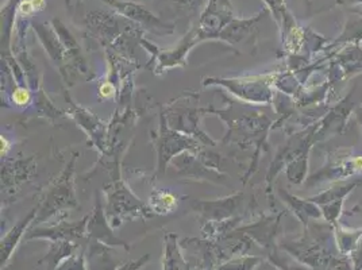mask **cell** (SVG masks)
<instances>
[{
	"mask_svg": "<svg viewBox=\"0 0 362 270\" xmlns=\"http://www.w3.org/2000/svg\"><path fill=\"white\" fill-rule=\"evenodd\" d=\"M277 74L265 76H253L242 78H204L203 84L221 86L228 88L231 93L247 103H271L273 102V86Z\"/></svg>",
	"mask_w": 362,
	"mask_h": 270,
	"instance_id": "obj_7",
	"label": "cell"
},
{
	"mask_svg": "<svg viewBox=\"0 0 362 270\" xmlns=\"http://www.w3.org/2000/svg\"><path fill=\"white\" fill-rule=\"evenodd\" d=\"M111 8H114L118 14L130 19L132 22H136L144 30L151 31L156 35H169L173 34L175 25L168 23L163 20L160 16H154L151 10H148L145 6L129 1V0H102Z\"/></svg>",
	"mask_w": 362,
	"mask_h": 270,
	"instance_id": "obj_10",
	"label": "cell"
},
{
	"mask_svg": "<svg viewBox=\"0 0 362 270\" xmlns=\"http://www.w3.org/2000/svg\"><path fill=\"white\" fill-rule=\"evenodd\" d=\"M21 0H8L6 6L1 10V16L4 20V29H3V44L10 41V34L13 31V25L16 22V7Z\"/></svg>",
	"mask_w": 362,
	"mask_h": 270,
	"instance_id": "obj_25",
	"label": "cell"
},
{
	"mask_svg": "<svg viewBox=\"0 0 362 270\" xmlns=\"http://www.w3.org/2000/svg\"><path fill=\"white\" fill-rule=\"evenodd\" d=\"M350 259L353 262L354 270H362V237L358 240L356 249L350 253Z\"/></svg>",
	"mask_w": 362,
	"mask_h": 270,
	"instance_id": "obj_28",
	"label": "cell"
},
{
	"mask_svg": "<svg viewBox=\"0 0 362 270\" xmlns=\"http://www.w3.org/2000/svg\"><path fill=\"white\" fill-rule=\"evenodd\" d=\"M118 88L115 86L114 81H111L110 78H106L100 86H99V98L103 100L108 99H114L118 95Z\"/></svg>",
	"mask_w": 362,
	"mask_h": 270,
	"instance_id": "obj_27",
	"label": "cell"
},
{
	"mask_svg": "<svg viewBox=\"0 0 362 270\" xmlns=\"http://www.w3.org/2000/svg\"><path fill=\"white\" fill-rule=\"evenodd\" d=\"M0 141H1V157H7V153L10 151V143H8V139L4 136V135H1V138H0Z\"/></svg>",
	"mask_w": 362,
	"mask_h": 270,
	"instance_id": "obj_30",
	"label": "cell"
},
{
	"mask_svg": "<svg viewBox=\"0 0 362 270\" xmlns=\"http://www.w3.org/2000/svg\"><path fill=\"white\" fill-rule=\"evenodd\" d=\"M197 93H184L175 102H170L163 108V114L170 129L180 131L182 134L197 138V141L204 146H215V141H212L200 127V118L204 114H212V107L202 108L192 105V100L197 99Z\"/></svg>",
	"mask_w": 362,
	"mask_h": 270,
	"instance_id": "obj_4",
	"label": "cell"
},
{
	"mask_svg": "<svg viewBox=\"0 0 362 270\" xmlns=\"http://www.w3.org/2000/svg\"><path fill=\"white\" fill-rule=\"evenodd\" d=\"M212 114L227 123L228 131L223 138V143H237L242 148L255 145L256 148L255 158L243 177V184H246L256 173L262 151H269L268 133L274 123L264 112L247 108L245 105H237L235 102H230L225 110H215L212 107Z\"/></svg>",
	"mask_w": 362,
	"mask_h": 270,
	"instance_id": "obj_1",
	"label": "cell"
},
{
	"mask_svg": "<svg viewBox=\"0 0 362 270\" xmlns=\"http://www.w3.org/2000/svg\"><path fill=\"white\" fill-rule=\"evenodd\" d=\"M81 1H84V0H65L66 6H71L72 3H75V4H77V3H81Z\"/></svg>",
	"mask_w": 362,
	"mask_h": 270,
	"instance_id": "obj_34",
	"label": "cell"
},
{
	"mask_svg": "<svg viewBox=\"0 0 362 270\" xmlns=\"http://www.w3.org/2000/svg\"><path fill=\"white\" fill-rule=\"evenodd\" d=\"M33 7H34V11L38 13V11H42L46 8V0H30Z\"/></svg>",
	"mask_w": 362,
	"mask_h": 270,
	"instance_id": "obj_31",
	"label": "cell"
},
{
	"mask_svg": "<svg viewBox=\"0 0 362 270\" xmlns=\"http://www.w3.org/2000/svg\"><path fill=\"white\" fill-rule=\"evenodd\" d=\"M154 134V133H153ZM156 151H157V176L164 175L166 166L175 157L184 151H197L202 145L197 138L182 134L169 127L164 114L160 115V130L158 134L153 135Z\"/></svg>",
	"mask_w": 362,
	"mask_h": 270,
	"instance_id": "obj_6",
	"label": "cell"
},
{
	"mask_svg": "<svg viewBox=\"0 0 362 270\" xmlns=\"http://www.w3.org/2000/svg\"><path fill=\"white\" fill-rule=\"evenodd\" d=\"M176 4H180L181 7L187 8H197L199 4H202L203 0H172Z\"/></svg>",
	"mask_w": 362,
	"mask_h": 270,
	"instance_id": "obj_29",
	"label": "cell"
},
{
	"mask_svg": "<svg viewBox=\"0 0 362 270\" xmlns=\"http://www.w3.org/2000/svg\"><path fill=\"white\" fill-rule=\"evenodd\" d=\"M357 119L360 122V124H361L362 127V108L357 110Z\"/></svg>",
	"mask_w": 362,
	"mask_h": 270,
	"instance_id": "obj_33",
	"label": "cell"
},
{
	"mask_svg": "<svg viewBox=\"0 0 362 270\" xmlns=\"http://www.w3.org/2000/svg\"><path fill=\"white\" fill-rule=\"evenodd\" d=\"M265 4V8L269 10L276 23L279 25L281 31V40L283 44L287 45L289 42L299 38L302 30L298 28L296 20L292 18V14L288 11L286 0H262Z\"/></svg>",
	"mask_w": 362,
	"mask_h": 270,
	"instance_id": "obj_19",
	"label": "cell"
},
{
	"mask_svg": "<svg viewBox=\"0 0 362 270\" xmlns=\"http://www.w3.org/2000/svg\"><path fill=\"white\" fill-rule=\"evenodd\" d=\"M77 154H74L65 165L60 176L47 188L38 203L37 221H42L60 211L74 210L78 207L75 194V172Z\"/></svg>",
	"mask_w": 362,
	"mask_h": 270,
	"instance_id": "obj_5",
	"label": "cell"
},
{
	"mask_svg": "<svg viewBox=\"0 0 362 270\" xmlns=\"http://www.w3.org/2000/svg\"><path fill=\"white\" fill-rule=\"evenodd\" d=\"M121 164L112 166V179L103 187L106 195V215L115 223L124 218H151L154 212L148 204L141 201L129 185L122 180Z\"/></svg>",
	"mask_w": 362,
	"mask_h": 270,
	"instance_id": "obj_3",
	"label": "cell"
},
{
	"mask_svg": "<svg viewBox=\"0 0 362 270\" xmlns=\"http://www.w3.org/2000/svg\"><path fill=\"white\" fill-rule=\"evenodd\" d=\"M35 155L28 158H4L1 163V196L11 199L21 191V187L35 176Z\"/></svg>",
	"mask_w": 362,
	"mask_h": 270,
	"instance_id": "obj_11",
	"label": "cell"
},
{
	"mask_svg": "<svg viewBox=\"0 0 362 270\" xmlns=\"http://www.w3.org/2000/svg\"><path fill=\"white\" fill-rule=\"evenodd\" d=\"M234 19V10L230 0H209V4L202 13L197 23L202 42L207 40H216L219 33Z\"/></svg>",
	"mask_w": 362,
	"mask_h": 270,
	"instance_id": "obj_12",
	"label": "cell"
},
{
	"mask_svg": "<svg viewBox=\"0 0 362 270\" xmlns=\"http://www.w3.org/2000/svg\"><path fill=\"white\" fill-rule=\"evenodd\" d=\"M202 40L199 37V30L197 28H192L188 31L182 38H181L179 45L170 50H160L156 45H153L149 41H146L145 38H142L139 41V44L144 46V49H146L151 54V62L157 60V65L154 66L153 72L156 75H163L168 69L176 68V66H185L187 65V56L189 53V50L200 44Z\"/></svg>",
	"mask_w": 362,
	"mask_h": 270,
	"instance_id": "obj_9",
	"label": "cell"
},
{
	"mask_svg": "<svg viewBox=\"0 0 362 270\" xmlns=\"http://www.w3.org/2000/svg\"><path fill=\"white\" fill-rule=\"evenodd\" d=\"M181 197L176 194H173L169 189H157L154 188L149 196V203L148 206L154 213L158 215H168L172 213L173 211L177 210L180 204Z\"/></svg>",
	"mask_w": 362,
	"mask_h": 270,
	"instance_id": "obj_22",
	"label": "cell"
},
{
	"mask_svg": "<svg viewBox=\"0 0 362 270\" xmlns=\"http://www.w3.org/2000/svg\"><path fill=\"white\" fill-rule=\"evenodd\" d=\"M308 154L310 153H304L302 155H299L286 168V176L289 182L296 185L304 182L305 175H307V166H308Z\"/></svg>",
	"mask_w": 362,
	"mask_h": 270,
	"instance_id": "obj_24",
	"label": "cell"
},
{
	"mask_svg": "<svg viewBox=\"0 0 362 270\" xmlns=\"http://www.w3.org/2000/svg\"><path fill=\"white\" fill-rule=\"evenodd\" d=\"M361 184L362 181L360 179L334 181L327 189H325L323 192H320L317 195L310 197V200L314 201L319 207L330 204L334 201H341V200H345L346 196Z\"/></svg>",
	"mask_w": 362,
	"mask_h": 270,
	"instance_id": "obj_21",
	"label": "cell"
},
{
	"mask_svg": "<svg viewBox=\"0 0 362 270\" xmlns=\"http://www.w3.org/2000/svg\"><path fill=\"white\" fill-rule=\"evenodd\" d=\"M65 99L71 105L69 115L88 134L90 143L99 151V153L105 155L107 151V142H108V127L90 110L76 105L69 96H65Z\"/></svg>",
	"mask_w": 362,
	"mask_h": 270,
	"instance_id": "obj_13",
	"label": "cell"
},
{
	"mask_svg": "<svg viewBox=\"0 0 362 270\" xmlns=\"http://www.w3.org/2000/svg\"><path fill=\"white\" fill-rule=\"evenodd\" d=\"M334 234L337 247L342 254L350 255V253L356 249L358 240L362 237L361 228H351L346 225H334Z\"/></svg>",
	"mask_w": 362,
	"mask_h": 270,
	"instance_id": "obj_23",
	"label": "cell"
},
{
	"mask_svg": "<svg viewBox=\"0 0 362 270\" xmlns=\"http://www.w3.org/2000/svg\"><path fill=\"white\" fill-rule=\"evenodd\" d=\"M84 25L92 37L100 41L107 52L126 60L132 52V44L136 45L144 38V29L130 19L115 13L90 11L84 16Z\"/></svg>",
	"mask_w": 362,
	"mask_h": 270,
	"instance_id": "obj_2",
	"label": "cell"
},
{
	"mask_svg": "<svg viewBox=\"0 0 362 270\" xmlns=\"http://www.w3.org/2000/svg\"><path fill=\"white\" fill-rule=\"evenodd\" d=\"M277 192H279V196L283 199V201L302 221L304 227H307V225L311 221H317V219L323 218L320 207L315 204L314 201H311L310 199L304 200V199H300L298 196H293L292 194H289L287 189H284V188H279Z\"/></svg>",
	"mask_w": 362,
	"mask_h": 270,
	"instance_id": "obj_20",
	"label": "cell"
},
{
	"mask_svg": "<svg viewBox=\"0 0 362 270\" xmlns=\"http://www.w3.org/2000/svg\"><path fill=\"white\" fill-rule=\"evenodd\" d=\"M360 175H362L361 153H354L353 149H339L329 154L326 165L313 175L304 185L313 188L322 182L347 180Z\"/></svg>",
	"mask_w": 362,
	"mask_h": 270,
	"instance_id": "obj_8",
	"label": "cell"
},
{
	"mask_svg": "<svg viewBox=\"0 0 362 270\" xmlns=\"http://www.w3.org/2000/svg\"><path fill=\"white\" fill-rule=\"evenodd\" d=\"M34 100V92L28 87V86H18L13 90L11 93V102L16 107L21 108H28Z\"/></svg>",
	"mask_w": 362,
	"mask_h": 270,
	"instance_id": "obj_26",
	"label": "cell"
},
{
	"mask_svg": "<svg viewBox=\"0 0 362 270\" xmlns=\"http://www.w3.org/2000/svg\"><path fill=\"white\" fill-rule=\"evenodd\" d=\"M268 10L264 8L257 16L247 19H234L230 22L223 30L219 33L216 40L225 41L228 45H252V40H256L258 23L264 16H267Z\"/></svg>",
	"mask_w": 362,
	"mask_h": 270,
	"instance_id": "obj_14",
	"label": "cell"
},
{
	"mask_svg": "<svg viewBox=\"0 0 362 270\" xmlns=\"http://www.w3.org/2000/svg\"><path fill=\"white\" fill-rule=\"evenodd\" d=\"M337 3L344 4V6H347V4H362V0H337Z\"/></svg>",
	"mask_w": 362,
	"mask_h": 270,
	"instance_id": "obj_32",
	"label": "cell"
},
{
	"mask_svg": "<svg viewBox=\"0 0 362 270\" xmlns=\"http://www.w3.org/2000/svg\"><path fill=\"white\" fill-rule=\"evenodd\" d=\"M353 92L346 96L337 107L330 110L322 119L317 122V131H315V143L325 141L329 135L339 134L344 131L346 126V120L354 107L353 102Z\"/></svg>",
	"mask_w": 362,
	"mask_h": 270,
	"instance_id": "obj_15",
	"label": "cell"
},
{
	"mask_svg": "<svg viewBox=\"0 0 362 270\" xmlns=\"http://www.w3.org/2000/svg\"><path fill=\"white\" fill-rule=\"evenodd\" d=\"M31 26H33L34 31L37 33L41 44L45 47L49 57L60 68V74H62L65 71L66 62H68L66 50H65V46L62 45L60 37L54 30L53 25L31 22Z\"/></svg>",
	"mask_w": 362,
	"mask_h": 270,
	"instance_id": "obj_18",
	"label": "cell"
},
{
	"mask_svg": "<svg viewBox=\"0 0 362 270\" xmlns=\"http://www.w3.org/2000/svg\"><path fill=\"white\" fill-rule=\"evenodd\" d=\"M243 192H235L231 196L215 200H195L192 201V209L202 213L207 219H223L230 218L243 206Z\"/></svg>",
	"mask_w": 362,
	"mask_h": 270,
	"instance_id": "obj_16",
	"label": "cell"
},
{
	"mask_svg": "<svg viewBox=\"0 0 362 270\" xmlns=\"http://www.w3.org/2000/svg\"><path fill=\"white\" fill-rule=\"evenodd\" d=\"M172 165L176 166L179 173L185 176V177H191L194 180H207L211 182H219L221 179L223 177V175L218 170L210 169L204 165L195 151H184L179 154L177 157H175L170 163Z\"/></svg>",
	"mask_w": 362,
	"mask_h": 270,
	"instance_id": "obj_17",
	"label": "cell"
}]
</instances>
